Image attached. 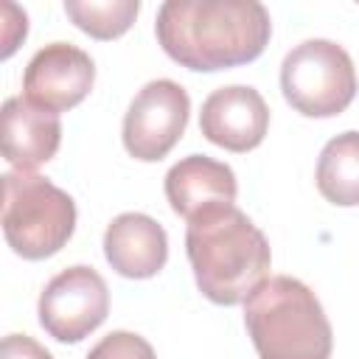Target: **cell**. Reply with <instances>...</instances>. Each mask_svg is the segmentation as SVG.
Listing matches in <instances>:
<instances>
[{"label": "cell", "mask_w": 359, "mask_h": 359, "mask_svg": "<svg viewBox=\"0 0 359 359\" xmlns=\"http://www.w3.org/2000/svg\"><path fill=\"white\" fill-rule=\"evenodd\" d=\"M36 311L39 325L56 342H81L107 320L109 289L93 266L76 264L48 280Z\"/></svg>", "instance_id": "obj_7"}, {"label": "cell", "mask_w": 359, "mask_h": 359, "mask_svg": "<svg viewBox=\"0 0 359 359\" xmlns=\"http://www.w3.org/2000/svg\"><path fill=\"white\" fill-rule=\"evenodd\" d=\"M87 359H157L154 348L132 331H112L101 342H95Z\"/></svg>", "instance_id": "obj_15"}, {"label": "cell", "mask_w": 359, "mask_h": 359, "mask_svg": "<svg viewBox=\"0 0 359 359\" xmlns=\"http://www.w3.org/2000/svg\"><path fill=\"white\" fill-rule=\"evenodd\" d=\"M104 255L109 266L132 280L154 278L168 261V236L146 213H121L107 224Z\"/></svg>", "instance_id": "obj_10"}, {"label": "cell", "mask_w": 359, "mask_h": 359, "mask_svg": "<svg viewBox=\"0 0 359 359\" xmlns=\"http://www.w3.org/2000/svg\"><path fill=\"white\" fill-rule=\"evenodd\" d=\"M317 191L339 208L359 205V129L331 137L317 160Z\"/></svg>", "instance_id": "obj_13"}, {"label": "cell", "mask_w": 359, "mask_h": 359, "mask_svg": "<svg viewBox=\"0 0 359 359\" xmlns=\"http://www.w3.org/2000/svg\"><path fill=\"white\" fill-rule=\"evenodd\" d=\"M62 143V123L56 112L39 109L31 101L6 98L3 104V157L17 171L28 174L53 160Z\"/></svg>", "instance_id": "obj_12"}, {"label": "cell", "mask_w": 359, "mask_h": 359, "mask_svg": "<svg viewBox=\"0 0 359 359\" xmlns=\"http://www.w3.org/2000/svg\"><path fill=\"white\" fill-rule=\"evenodd\" d=\"M236 194L238 182L233 168L205 154H188L165 174V199L182 219H194L216 205H233Z\"/></svg>", "instance_id": "obj_11"}, {"label": "cell", "mask_w": 359, "mask_h": 359, "mask_svg": "<svg viewBox=\"0 0 359 359\" xmlns=\"http://www.w3.org/2000/svg\"><path fill=\"white\" fill-rule=\"evenodd\" d=\"M76 230V202L39 174H3V236L25 261L56 255Z\"/></svg>", "instance_id": "obj_4"}, {"label": "cell", "mask_w": 359, "mask_h": 359, "mask_svg": "<svg viewBox=\"0 0 359 359\" xmlns=\"http://www.w3.org/2000/svg\"><path fill=\"white\" fill-rule=\"evenodd\" d=\"M191 98L182 84L154 79L140 87L123 115V146L135 160H163L185 135Z\"/></svg>", "instance_id": "obj_6"}, {"label": "cell", "mask_w": 359, "mask_h": 359, "mask_svg": "<svg viewBox=\"0 0 359 359\" xmlns=\"http://www.w3.org/2000/svg\"><path fill=\"white\" fill-rule=\"evenodd\" d=\"M269 129V107L250 84H230L213 90L202 101L199 132L219 149L252 151L264 143Z\"/></svg>", "instance_id": "obj_9"}, {"label": "cell", "mask_w": 359, "mask_h": 359, "mask_svg": "<svg viewBox=\"0 0 359 359\" xmlns=\"http://www.w3.org/2000/svg\"><path fill=\"white\" fill-rule=\"evenodd\" d=\"M280 90L292 109L306 118H334L356 95V70L348 50L331 39L294 45L280 65Z\"/></svg>", "instance_id": "obj_5"}, {"label": "cell", "mask_w": 359, "mask_h": 359, "mask_svg": "<svg viewBox=\"0 0 359 359\" xmlns=\"http://www.w3.org/2000/svg\"><path fill=\"white\" fill-rule=\"evenodd\" d=\"M25 34H28V17H25V11L14 8V20H6V31H3V59H8L17 50V45L25 39Z\"/></svg>", "instance_id": "obj_17"}, {"label": "cell", "mask_w": 359, "mask_h": 359, "mask_svg": "<svg viewBox=\"0 0 359 359\" xmlns=\"http://www.w3.org/2000/svg\"><path fill=\"white\" fill-rule=\"evenodd\" d=\"M160 48L188 70H227L255 62L272 36L258 0H165L157 8Z\"/></svg>", "instance_id": "obj_1"}, {"label": "cell", "mask_w": 359, "mask_h": 359, "mask_svg": "<svg viewBox=\"0 0 359 359\" xmlns=\"http://www.w3.org/2000/svg\"><path fill=\"white\" fill-rule=\"evenodd\" d=\"M95 81V62L87 50L50 42L36 50L22 73V98L48 112H67L79 107Z\"/></svg>", "instance_id": "obj_8"}, {"label": "cell", "mask_w": 359, "mask_h": 359, "mask_svg": "<svg viewBox=\"0 0 359 359\" xmlns=\"http://www.w3.org/2000/svg\"><path fill=\"white\" fill-rule=\"evenodd\" d=\"M0 359H53L34 337L28 334H8L0 345Z\"/></svg>", "instance_id": "obj_16"}, {"label": "cell", "mask_w": 359, "mask_h": 359, "mask_svg": "<svg viewBox=\"0 0 359 359\" xmlns=\"http://www.w3.org/2000/svg\"><path fill=\"white\" fill-rule=\"evenodd\" d=\"M185 252L199 292L216 306L244 303L272 264L266 236L236 205H216L188 219Z\"/></svg>", "instance_id": "obj_2"}, {"label": "cell", "mask_w": 359, "mask_h": 359, "mask_svg": "<svg viewBox=\"0 0 359 359\" xmlns=\"http://www.w3.org/2000/svg\"><path fill=\"white\" fill-rule=\"evenodd\" d=\"M244 325L261 359H331V323L297 278H266L244 300Z\"/></svg>", "instance_id": "obj_3"}, {"label": "cell", "mask_w": 359, "mask_h": 359, "mask_svg": "<svg viewBox=\"0 0 359 359\" xmlns=\"http://www.w3.org/2000/svg\"><path fill=\"white\" fill-rule=\"evenodd\" d=\"M140 11L137 0H65V14L93 39H118Z\"/></svg>", "instance_id": "obj_14"}]
</instances>
